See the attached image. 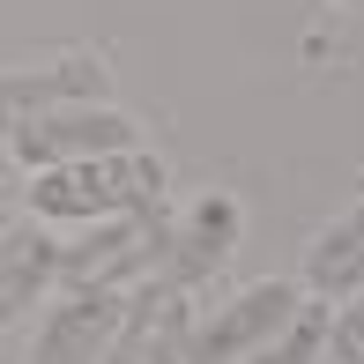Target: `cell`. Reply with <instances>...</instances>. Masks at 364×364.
Returning <instances> with one entry per match:
<instances>
[{
    "label": "cell",
    "instance_id": "obj_6",
    "mask_svg": "<svg viewBox=\"0 0 364 364\" xmlns=\"http://www.w3.org/2000/svg\"><path fill=\"white\" fill-rule=\"evenodd\" d=\"M238 201L230 193H201L186 216H171V238H164V260H156V283L171 290H201L208 275L238 253Z\"/></svg>",
    "mask_w": 364,
    "mask_h": 364
},
{
    "label": "cell",
    "instance_id": "obj_4",
    "mask_svg": "<svg viewBox=\"0 0 364 364\" xmlns=\"http://www.w3.org/2000/svg\"><path fill=\"white\" fill-rule=\"evenodd\" d=\"M127 312V290L112 283H75L45 297V327L30 342V364H105V342Z\"/></svg>",
    "mask_w": 364,
    "mask_h": 364
},
{
    "label": "cell",
    "instance_id": "obj_11",
    "mask_svg": "<svg viewBox=\"0 0 364 364\" xmlns=\"http://www.w3.org/2000/svg\"><path fill=\"white\" fill-rule=\"evenodd\" d=\"M327 350H335V364H364V297H342V305H335Z\"/></svg>",
    "mask_w": 364,
    "mask_h": 364
},
{
    "label": "cell",
    "instance_id": "obj_8",
    "mask_svg": "<svg viewBox=\"0 0 364 364\" xmlns=\"http://www.w3.org/2000/svg\"><path fill=\"white\" fill-rule=\"evenodd\" d=\"M305 297H320V305H342V297H364V193L350 208H342L335 223L312 230L305 245Z\"/></svg>",
    "mask_w": 364,
    "mask_h": 364
},
{
    "label": "cell",
    "instance_id": "obj_12",
    "mask_svg": "<svg viewBox=\"0 0 364 364\" xmlns=\"http://www.w3.org/2000/svg\"><path fill=\"white\" fill-rule=\"evenodd\" d=\"M335 8H364V0H335Z\"/></svg>",
    "mask_w": 364,
    "mask_h": 364
},
{
    "label": "cell",
    "instance_id": "obj_9",
    "mask_svg": "<svg viewBox=\"0 0 364 364\" xmlns=\"http://www.w3.org/2000/svg\"><path fill=\"white\" fill-rule=\"evenodd\" d=\"M60 283V238L45 223H15L0 238V327H15L30 305H45Z\"/></svg>",
    "mask_w": 364,
    "mask_h": 364
},
{
    "label": "cell",
    "instance_id": "obj_3",
    "mask_svg": "<svg viewBox=\"0 0 364 364\" xmlns=\"http://www.w3.org/2000/svg\"><path fill=\"white\" fill-rule=\"evenodd\" d=\"M305 305V290L297 283H253V290H238L230 305L216 312V320H201L193 327V342H186V364H245V357H260L275 335L290 327V312Z\"/></svg>",
    "mask_w": 364,
    "mask_h": 364
},
{
    "label": "cell",
    "instance_id": "obj_10",
    "mask_svg": "<svg viewBox=\"0 0 364 364\" xmlns=\"http://www.w3.org/2000/svg\"><path fill=\"white\" fill-rule=\"evenodd\" d=\"M327 320H335V312H327L320 297H305V305L290 312V327H283L260 357H245V364H312V357L327 350Z\"/></svg>",
    "mask_w": 364,
    "mask_h": 364
},
{
    "label": "cell",
    "instance_id": "obj_2",
    "mask_svg": "<svg viewBox=\"0 0 364 364\" xmlns=\"http://www.w3.org/2000/svg\"><path fill=\"white\" fill-rule=\"evenodd\" d=\"M8 149H15L23 171H53V164L141 149V119H134V112H119V105H68V112H38V119L8 127Z\"/></svg>",
    "mask_w": 364,
    "mask_h": 364
},
{
    "label": "cell",
    "instance_id": "obj_7",
    "mask_svg": "<svg viewBox=\"0 0 364 364\" xmlns=\"http://www.w3.org/2000/svg\"><path fill=\"white\" fill-rule=\"evenodd\" d=\"M68 105H105V60L68 53L53 68H8L0 75V134L38 112H68Z\"/></svg>",
    "mask_w": 364,
    "mask_h": 364
},
{
    "label": "cell",
    "instance_id": "obj_1",
    "mask_svg": "<svg viewBox=\"0 0 364 364\" xmlns=\"http://www.w3.org/2000/svg\"><path fill=\"white\" fill-rule=\"evenodd\" d=\"M164 156L149 149H119V156H82L30 171V223H105V216H134V208H164Z\"/></svg>",
    "mask_w": 364,
    "mask_h": 364
},
{
    "label": "cell",
    "instance_id": "obj_5",
    "mask_svg": "<svg viewBox=\"0 0 364 364\" xmlns=\"http://www.w3.org/2000/svg\"><path fill=\"white\" fill-rule=\"evenodd\" d=\"M186 342H193V290L141 283V290H127L105 364H186Z\"/></svg>",
    "mask_w": 364,
    "mask_h": 364
}]
</instances>
